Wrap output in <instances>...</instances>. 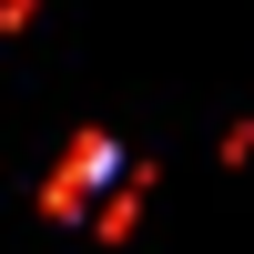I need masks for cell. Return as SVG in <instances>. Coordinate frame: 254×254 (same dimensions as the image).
Masks as SVG:
<instances>
[{"mask_svg":"<svg viewBox=\"0 0 254 254\" xmlns=\"http://www.w3.org/2000/svg\"><path fill=\"white\" fill-rule=\"evenodd\" d=\"M20 10H31V0H0V20H20Z\"/></svg>","mask_w":254,"mask_h":254,"instance_id":"7a4b0ae2","label":"cell"},{"mask_svg":"<svg viewBox=\"0 0 254 254\" xmlns=\"http://www.w3.org/2000/svg\"><path fill=\"white\" fill-rule=\"evenodd\" d=\"M132 193H142V163L122 153L112 132H81L71 153L51 163V214L61 224H81V234H122V214H132Z\"/></svg>","mask_w":254,"mask_h":254,"instance_id":"6da1fadb","label":"cell"}]
</instances>
